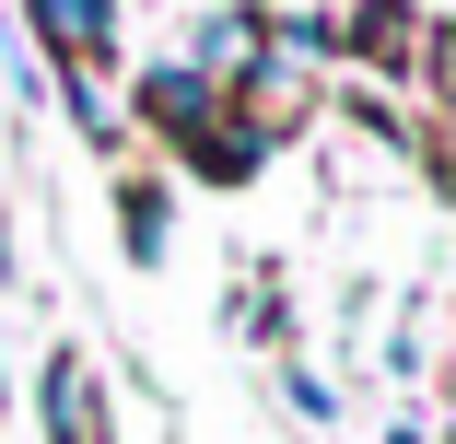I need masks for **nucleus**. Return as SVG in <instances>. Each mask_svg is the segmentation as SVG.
I'll return each instance as SVG.
<instances>
[{
	"mask_svg": "<svg viewBox=\"0 0 456 444\" xmlns=\"http://www.w3.org/2000/svg\"><path fill=\"white\" fill-rule=\"evenodd\" d=\"M36 398H47V444H94V375H82V351H59Z\"/></svg>",
	"mask_w": 456,
	"mask_h": 444,
	"instance_id": "f257e3e1",
	"label": "nucleus"
},
{
	"mask_svg": "<svg viewBox=\"0 0 456 444\" xmlns=\"http://www.w3.org/2000/svg\"><path fill=\"white\" fill-rule=\"evenodd\" d=\"M141 106H152V129H200V141H211V82H200V70H152Z\"/></svg>",
	"mask_w": 456,
	"mask_h": 444,
	"instance_id": "f03ea898",
	"label": "nucleus"
},
{
	"mask_svg": "<svg viewBox=\"0 0 456 444\" xmlns=\"http://www.w3.org/2000/svg\"><path fill=\"white\" fill-rule=\"evenodd\" d=\"M129 246H141V257H164V199H152V188H129Z\"/></svg>",
	"mask_w": 456,
	"mask_h": 444,
	"instance_id": "7ed1b4c3",
	"label": "nucleus"
}]
</instances>
